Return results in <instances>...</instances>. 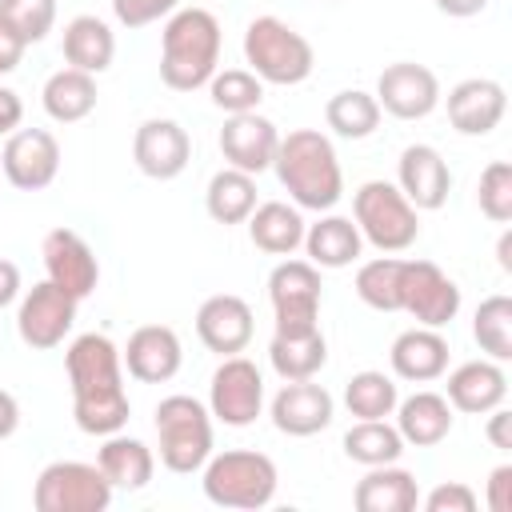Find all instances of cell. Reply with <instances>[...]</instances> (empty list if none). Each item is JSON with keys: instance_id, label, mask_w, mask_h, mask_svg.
I'll list each match as a JSON object with an SVG mask.
<instances>
[{"instance_id": "cell-33", "label": "cell", "mask_w": 512, "mask_h": 512, "mask_svg": "<svg viewBox=\"0 0 512 512\" xmlns=\"http://www.w3.org/2000/svg\"><path fill=\"white\" fill-rule=\"evenodd\" d=\"M204 208L216 224H244L256 208V176L240 172V168H220L212 172L208 188H204Z\"/></svg>"}, {"instance_id": "cell-18", "label": "cell", "mask_w": 512, "mask_h": 512, "mask_svg": "<svg viewBox=\"0 0 512 512\" xmlns=\"http://www.w3.org/2000/svg\"><path fill=\"white\" fill-rule=\"evenodd\" d=\"M216 144H220V156L228 160V168L260 176V172L272 168V156H276V144H280V128L260 112H236V116L224 120Z\"/></svg>"}, {"instance_id": "cell-17", "label": "cell", "mask_w": 512, "mask_h": 512, "mask_svg": "<svg viewBox=\"0 0 512 512\" xmlns=\"http://www.w3.org/2000/svg\"><path fill=\"white\" fill-rule=\"evenodd\" d=\"M448 124L460 136H488L508 112V92L492 76H468L448 88Z\"/></svg>"}, {"instance_id": "cell-20", "label": "cell", "mask_w": 512, "mask_h": 512, "mask_svg": "<svg viewBox=\"0 0 512 512\" xmlns=\"http://www.w3.org/2000/svg\"><path fill=\"white\" fill-rule=\"evenodd\" d=\"M268 416H272L276 432H284V436H316L332 424L336 400L316 380H284V388L272 396Z\"/></svg>"}, {"instance_id": "cell-36", "label": "cell", "mask_w": 512, "mask_h": 512, "mask_svg": "<svg viewBox=\"0 0 512 512\" xmlns=\"http://www.w3.org/2000/svg\"><path fill=\"white\" fill-rule=\"evenodd\" d=\"M472 340L480 344V352L496 364L512 360V296L496 292L488 300H480L476 316H472Z\"/></svg>"}, {"instance_id": "cell-45", "label": "cell", "mask_w": 512, "mask_h": 512, "mask_svg": "<svg viewBox=\"0 0 512 512\" xmlns=\"http://www.w3.org/2000/svg\"><path fill=\"white\" fill-rule=\"evenodd\" d=\"M484 416H488V428H484L488 444H492L496 452H512V412L500 404V408H492V412H484Z\"/></svg>"}, {"instance_id": "cell-40", "label": "cell", "mask_w": 512, "mask_h": 512, "mask_svg": "<svg viewBox=\"0 0 512 512\" xmlns=\"http://www.w3.org/2000/svg\"><path fill=\"white\" fill-rule=\"evenodd\" d=\"M0 20L24 44H40L56 24V0H0Z\"/></svg>"}, {"instance_id": "cell-2", "label": "cell", "mask_w": 512, "mask_h": 512, "mask_svg": "<svg viewBox=\"0 0 512 512\" xmlns=\"http://www.w3.org/2000/svg\"><path fill=\"white\" fill-rule=\"evenodd\" d=\"M272 168H276V180L292 196L296 208L332 212L344 196L340 156L320 128H292L288 136H280Z\"/></svg>"}, {"instance_id": "cell-14", "label": "cell", "mask_w": 512, "mask_h": 512, "mask_svg": "<svg viewBox=\"0 0 512 512\" xmlns=\"http://www.w3.org/2000/svg\"><path fill=\"white\" fill-rule=\"evenodd\" d=\"M372 96H376L380 112H388L396 120H424L440 104V80L432 68H424L416 60H396L380 72Z\"/></svg>"}, {"instance_id": "cell-38", "label": "cell", "mask_w": 512, "mask_h": 512, "mask_svg": "<svg viewBox=\"0 0 512 512\" xmlns=\"http://www.w3.org/2000/svg\"><path fill=\"white\" fill-rule=\"evenodd\" d=\"M400 276H404V260L396 252L364 260L356 268V296L376 312H400Z\"/></svg>"}, {"instance_id": "cell-15", "label": "cell", "mask_w": 512, "mask_h": 512, "mask_svg": "<svg viewBox=\"0 0 512 512\" xmlns=\"http://www.w3.org/2000/svg\"><path fill=\"white\" fill-rule=\"evenodd\" d=\"M44 256V272L56 288H64L72 300H88L100 284V260L92 252V244L72 232V228H52L40 244Z\"/></svg>"}, {"instance_id": "cell-49", "label": "cell", "mask_w": 512, "mask_h": 512, "mask_svg": "<svg viewBox=\"0 0 512 512\" xmlns=\"http://www.w3.org/2000/svg\"><path fill=\"white\" fill-rule=\"evenodd\" d=\"M16 428H20V404L12 392L0 388V440H8Z\"/></svg>"}, {"instance_id": "cell-46", "label": "cell", "mask_w": 512, "mask_h": 512, "mask_svg": "<svg viewBox=\"0 0 512 512\" xmlns=\"http://www.w3.org/2000/svg\"><path fill=\"white\" fill-rule=\"evenodd\" d=\"M24 40L0 20V76H8V72H16L20 68V60H24Z\"/></svg>"}, {"instance_id": "cell-30", "label": "cell", "mask_w": 512, "mask_h": 512, "mask_svg": "<svg viewBox=\"0 0 512 512\" xmlns=\"http://www.w3.org/2000/svg\"><path fill=\"white\" fill-rule=\"evenodd\" d=\"M64 60H68V68H80V72H88V76H100V72H108L112 68V60H116V36H112V28L100 20V16H72L68 24H64Z\"/></svg>"}, {"instance_id": "cell-8", "label": "cell", "mask_w": 512, "mask_h": 512, "mask_svg": "<svg viewBox=\"0 0 512 512\" xmlns=\"http://www.w3.org/2000/svg\"><path fill=\"white\" fill-rule=\"evenodd\" d=\"M32 504L36 512H104L112 504V484L100 464L52 460L32 484Z\"/></svg>"}, {"instance_id": "cell-5", "label": "cell", "mask_w": 512, "mask_h": 512, "mask_svg": "<svg viewBox=\"0 0 512 512\" xmlns=\"http://www.w3.org/2000/svg\"><path fill=\"white\" fill-rule=\"evenodd\" d=\"M244 64L264 84L292 88V84H304L312 76L316 52H312L308 36H300L280 16H256L244 28Z\"/></svg>"}, {"instance_id": "cell-51", "label": "cell", "mask_w": 512, "mask_h": 512, "mask_svg": "<svg viewBox=\"0 0 512 512\" xmlns=\"http://www.w3.org/2000/svg\"><path fill=\"white\" fill-rule=\"evenodd\" d=\"M496 264H500V272H512V228H504L496 240Z\"/></svg>"}, {"instance_id": "cell-16", "label": "cell", "mask_w": 512, "mask_h": 512, "mask_svg": "<svg viewBox=\"0 0 512 512\" xmlns=\"http://www.w3.org/2000/svg\"><path fill=\"white\" fill-rule=\"evenodd\" d=\"M252 332H256V316H252L248 300L236 296V292H216V296H208L196 308V336L216 356L244 352L248 340H252Z\"/></svg>"}, {"instance_id": "cell-10", "label": "cell", "mask_w": 512, "mask_h": 512, "mask_svg": "<svg viewBox=\"0 0 512 512\" xmlns=\"http://www.w3.org/2000/svg\"><path fill=\"white\" fill-rule=\"evenodd\" d=\"M264 408V376L248 356H224L208 380V412L228 428H248Z\"/></svg>"}, {"instance_id": "cell-32", "label": "cell", "mask_w": 512, "mask_h": 512, "mask_svg": "<svg viewBox=\"0 0 512 512\" xmlns=\"http://www.w3.org/2000/svg\"><path fill=\"white\" fill-rule=\"evenodd\" d=\"M96 76L80 72V68H60L44 80V92H40V104L44 112L56 120V124H76L84 116H92L96 108Z\"/></svg>"}, {"instance_id": "cell-13", "label": "cell", "mask_w": 512, "mask_h": 512, "mask_svg": "<svg viewBox=\"0 0 512 512\" xmlns=\"http://www.w3.org/2000/svg\"><path fill=\"white\" fill-rule=\"evenodd\" d=\"M0 172L20 192H40L60 172V140L48 128H16L4 140Z\"/></svg>"}, {"instance_id": "cell-24", "label": "cell", "mask_w": 512, "mask_h": 512, "mask_svg": "<svg viewBox=\"0 0 512 512\" xmlns=\"http://www.w3.org/2000/svg\"><path fill=\"white\" fill-rule=\"evenodd\" d=\"M388 364L400 380L408 384H432L448 372V340L440 336V328H408L392 340L388 348Z\"/></svg>"}, {"instance_id": "cell-29", "label": "cell", "mask_w": 512, "mask_h": 512, "mask_svg": "<svg viewBox=\"0 0 512 512\" xmlns=\"http://www.w3.org/2000/svg\"><path fill=\"white\" fill-rule=\"evenodd\" d=\"M248 224V240L268 252V256H292L300 244H304V216L296 204H284V200H264L252 208V216L244 220Z\"/></svg>"}, {"instance_id": "cell-50", "label": "cell", "mask_w": 512, "mask_h": 512, "mask_svg": "<svg viewBox=\"0 0 512 512\" xmlns=\"http://www.w3.org/2000/svg\"><path fill=\"white\" fill-rule=\"evenodd\" d=\"M432 4L452 20H468V16H480L488 8V0H432Z\"/></svg>"}, {"instance_id": "cell-41", "label": "cell", "mask_w": 512, "mask_h": 512, "mask_svg": "<svg viewBox=\"0 0 512 512\" xmlns=\"http://www.w3.org/2000/svg\"><path fill=\"white\" fill-rule=\"evenodd\" d=\"M476 204L492 224H508L512 220V164L508 160H492L480 172L476 184Z\"/></svg>"}, {"instance_id": "cell-23", "label": "cell", "mask_w": 512, "mask_h": 512, "mask_svg": "<svg viewBox=\"0 0 512 512\" xmlns=\"http://www.w3.org/2000/svg\"><path fill=\"white\" fill-rule=\"evenodd\" d=\"M508 396V372L504 364L480 356V360H468L460 368L448 372V392L444 400L452 404V412H464V416H484L492 408H500Z\"/></svg>"}, {"instance_id": "cell-42", "label": "cell", "mask_w": 512, "mask_h": 512, "mask_svg": "<svg viewBox=\"0 0 512 512\" xmlns=\"http://www.w3.org/2000/svg\"><path fill=\"white\" fill-rule=\"evenodd\" d=\"M180 8V0H112V16L124 28H148L156 20H168Z\"/></svg>"}, {"instance_id": "cell-3", "label": "cell", "mask_w": 512, "mask_h": 512, "mask_svg": "<svg viewBox=\"0 0 512 512\" xmlns=\"http://www.w3.org/2000/svg\"><path fill=\"white\" fill-rule=\"evenodd\" d=\"M224 48L220 20L208 8H176L160 32V80L172 92H196L216 76Z\"/></svg>"}, {"instance_id": "cell-9", "label": "cell", "mask_w": 512, "mask_h": 512, "mask_svg": "<svg viewBox=\"0 0 512 512\" xmlns=\"http://www.w3.org/2000/svg\"><path fill=\"white\" fill-rule=\"evenodd\" d=\"M268 300L276 316V332H312L320 328V268L312 260H280L268 272Z\"/></svg>"}, {"instance_id": "cell-37", "label": "cell", "mask_w": 512, "mask_h": 512, "mask_svg": "<svg viewBox=\"0 0 512 512\" xmlns=\"http://www.w3.org/2000/svg\"><path fill=\"white\" fill-rule=\"evenodd\" d=\"M396 400H400L396 380L376 368H364L344 384V408L356 420H388L396 412Z\"/></svg>"}, {"instance_id": "cell-34", "label": "cell", "mask_w": 512, "mask_h": 512, "mask_svg": "<svg viewBox=\"0 0 512 512\" xmlns=\"http://www.w3.org/2000/svg\"><path fill=\"white\" fill-rule=\"evenodd\" d=\"M404 440L396 432V424L388 420H356L344 432V456L360 468H376V464H396L404 456Z\"/></svg>"}, {"instance_id": "cell-48", "label": "cell", "mask_w": 512, "mask_h": 512, "mask_svg": "<svg viewBox=\"0 0 512 512\" xmlns=\"http://www.w3.org/2000/svg\"><path fill=\"white\" fill-rule=\"evenodd\" d=\"M20 296V268L0 256V308H8Z\"/></svg>"}, {"instance_id": "cell-7", "label": "cell", "mask_w": 512, "mask_h": 512, "mask_svg": "<svg viewBox=\"0 0 512 512\" xmlns=\"http://www.w3.org/2000/svg\"><path fill=\"white\" fill-rule=\"evenodd\" d=\"M352 220L376 252H408L420 236V212L392 180H364L352 192Z\"/></svg>"}, {"instance_id": "cell-12", "label": "cell", "mask_w": 512, "mask_h": 512, "mask_svg": "<svg viewBox=\"0 0 512 512\" xmlns=\"http://www.w3.org/2000/svg\"><path fill=\"white\" fill-rule=\"evenodd\" d=\"M76 304L64 288H56L52 280H40L32 284L24 296H20V308H16V332L28 348L36 352H48V348H60L64 336L72 332L76 324Z\"/></svg>"}, {"instance_id": "cell-22", "label": "cell", "mask_w": 512, "mask_h": 512, "mask_svg": "<svg viewBox=\"0 0 512 512\" xmlns=\"http://www.w3.org/2000/svg\"><path fill=\"white\" fill-rule=\"evenodd\" d=\"M120 360H124L132 380H140V384H168L180 372V364H184V348H180L176 328L144 324V328H136L128 336Z\"/></svg>"}, {"instance_id": "cell-4", "label": "cell", "mask_w": 512, "mask_h": 512, "mask_svg": "<svg viewBox=\"0 0 512 512\" xmlns=\"http://www.w3.org/2000/svg\"><path fill=\"white\" fill-rule=\"evenodd\" d=\"M200 488H204L208 504L248 512V508L272 504V496L280 488V472H276L272 456H264L256 448H224L204 460Z\"/></svg>"}, {"instance_id": "cell-11", "label": "cell", "mask_w": 512, "mask_h": 512, "mask_svg": "<svg viewBox=\"0 0 512 512\" xmlns=\"http://www.w3.org/2000/svg\"><path fill=\"white\" fill-rule=\"evenodd\" d=\"M400 312H408L424 328H444L460 312L456 280L432 260H404L400 276Z\"/></svg>"}, {"instance_id": "cell-31", "label": "cell", "mask_w": 512, "mask_h": 512, "mask_svg": "<svg viewBox=\"0 0 512 512\" xmlns=\"http://www.w3.org/2000/svg\"><path fill=\"white\" fill-rule=\"evenodd\" d=\"M268 364L280 380H316V372L328 364V340H324L320 328H312V332H272Z\"/></svg>"}, {"instance_id": "cell-27", "label": "cell", "mask_w": 512, "mask_h": 512, "mask_svg": "<svg viewBox=\"0 0 512 512\" xmlns=\"http://www.w3.org/2000/svg\"><path fill=\"white\" fill-rule=\"evenodd\" d=\"M96 464L108 476L112 492H140V488L152 484V472H156L152 448L144 440H136V436H124V428L104 436V444L96 452Z\"/></svg>"}, {"instance_id": "cell-35", "label": "cell", "mask_w": 512, "mask_h": 512, "mask_svg": "<svg viewBox=\"0 0 512 512\" xmlns=\"http://www.w3.org/2000/svg\"><path fill=\"white\" fill-rule=\"evenodd\" d=\"M380 104L364 88H344L324 104V120L340 140H368L380 128Z\"/></svg>"}, {"instance_id": "cell-44", "label": "cell", "mask_w": 512, "mask_h": 512, "mask_svg": "<svg viewBox=\"0 0 512 512\" xmlns=\"http://www.w3.org/2000/svg\"><path fill=\"white\" fill-rule=\"evenodd\" d=\"M484 504H488L492 512H512V464H496V468L488 472Z\"/></svg>"}, {"instance_id": "cell-39", "label": "cell", "mask_w": 512, "mask_h": 512, "mask_svg": "<svg viewBox=\"0 0 512 512\" xmlns=\"http://www.w3.org/2000/svg\"><path fill=\"white\" fill-rule=\"evenodd\" d=\"M208 96L220 112L236 116V112H256L264 100V80L248 68H216V76L208 80Z\"/></svg>"}, {"instance_id": "cell-1", "label": "cell", "mask_w": 512, "mask_h": 512, "mask_svg": "<svg viewBox=\"0 0 512 512\" xmlns=\"http://www.w3.org/2000/svg\"><path fill=\"white\" fill-rule=\"evenodd\" d=\"M68 384H72V420L88 436H112L128 424L132 400L124 392V360L120 348L104 332H84L64 352Z\"/></svg>"}, {"instance_id": "cell-6", "label": "cell", "mask_w": 512, "mask_h": 512, "mask_svg": "<svg viewBox=\"0 0 512 512\" xmlns=\"http://www.w3.org/2000/svg\"><path fill=\"white\" fill-rule=\"evenodd\" d=\"M156 440H160V464L176 476H192L212 456V412L196 396H164L156 404Z\"/></svg>"}, {"instance_id": "cell-28", "label": "cell", "mask_w": 512, "mask_h": 512, "mask_svg": "<svg viewBox=\"0 0 512 512\" xmlns=\"http://www.w3.org/2000/svg\"><path fill=\"white\" fill-rule=\"evenodd\" d=\"M356 512H412L420 504V484L408 468L396 464H376L364 472V480H356L352 492Z\"/></svg>"}, {"instance_id": "cell-19", "label": "cell", "mask_w": 512, "mask_h": 512, "mask_svg": "<svg viewBox=\"0 0 512 512\" xmlns=\"http://www.w3.org/2000/svg\"><path fill=\"white\" fill-rule=\"evenodd\" d=\"M132 160L148 180H176L192 160V140L176 120L152 116L132 136Z\"/></svg>"}, {"instance_id": "cell-25", "label": "cell", "mask_w": 512, "mask_h": 512, "mask_svg": "<svg viewBox=\"0 0 512 512\" xmlns=\"http://www.w3.org/2000/svg\"><path fill=\"white\" fill-rule=\"evenodd\" d=\"M300 248L308 252V260H312L316 268L336 272V268H348V264L360 260V252H364V236H360V228H356L352 216L324 212L316 224L304 228V244H300Z\"/></svg>"}, {"instance_id": "cell-47", "label": "cell", "mask_w": 512, "mask_h": 512, "mask_svg": "<svg viewBox=\"0 0 512 512\" xmlns=\"http://www.w3.org/2000/svg\"><path fill=\"white\" fill-rule=\"evenodd\" d=\"M20 120H24V100L0 84V136H12L20 128Z\"/></svg>"}, {"instance_id": "cell-43", "label": "cell", "mask_w": 512, "mask_h": 512, "mask_svg": "<svg viewBox=\"0 0 512 512\" xmlns=\"http://www.w3.org/2000/svg\"><path fill=\"white\" fill-rule=\"evenodd\" d=\"M424 512H476V492L468 488V484H460V480H444V484H436L424 500Z\"/></svg>"}, {"instance_id": "cell-26", "label": "cell", "mask_w": 512, "mask_h": 512, "mask_svg": "<svg viewBox=\"0 0 512 512\" xmlns=\"http://www.w3.org/2000/svg\"><path fill=\"white\" fill-rule=\"evenodd\" d=\"M396 432L404 444L412 448H436L448 432H452V404L440 392H412L404 400H396Z\"/></svg>"}, {"instance_id": "cell-21", "label": "cell", "mask_w": 512, "mask_h": 512, "mask_svg": "<svg viewBox=\"0 0 512 512\" xmlns=\"http://www.w3.org/2000/svg\"><path fill=\"white\" fill-rule=\"evenodd\" d=\"M396 188L408 196V204L416 212L444 208V200L452 192V172H448V160L440 156V148L408 144L400 152V160H396Z\"/></svg>"}]
</instances>
